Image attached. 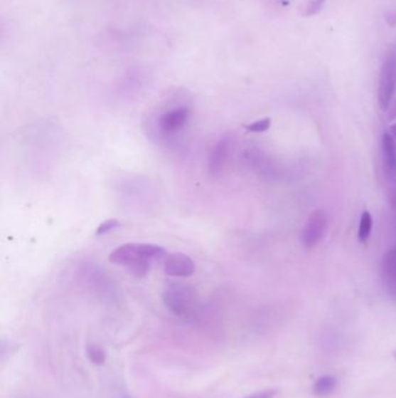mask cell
Returning <instances> with one entry per match:
<instances>
[{
    "label": "cell",
    "mask_w": 396,
    "mask_h": 398,
    "mask_svg": "<svg viewBox=\"0 0 396 398\" xmlns=\"http://www.w3.org/2000/svg\"><path fill=\"white\" fill-rule=\"evenodd\" d=\"M165 249L154 243H124L109 254V261L128 268L137 278H142L149 271L155 260L164 258Z\"/></svg>",
    "instance_id": "1"
},
{
    "label": "cell",
    "mask_w": 396,
    "mask_h": 398,
    "mask_svg": "<svg viewBox=\"0 0 396 398\" xmlns=\"http://www.w3.org/2000/svg\"><path fill=\"white\" fill-rule=\"evenodd\" d=\"M163 302L178 317H188L196 308V293L190 287L170 284L163 293Z\"/></svg>",
    "instance_id": "2"
},
{
    "label": "cell",
    "mask_w": 396,
    "mask_h": 398,
    "mask_svg": "<svg viewBox=\"0 0 396 398\" xmlns=\"http://www.w3.org/2000/svg\"><path fill=\"white\" fill-rule=\"evenodd\" d=\"M396 93V55L388 53L381 64L378 82V103L382 111H387Z\"/></svg>",
    "instance_id": "3"
},
{
    "label": "cell",
    "mask_w": 396,
    "mask_h": 398,
    "mask_svg": "<svg viewBox=\"0 0 396 398\" xmlns=\"http://www.w3.org/2000/svg\"><path fill=\"white\" fill-rule=\"evenodd\" d=\"M329 226V216L323 209H317L308 216L301 231V243L306 248H314L324 239Z\"/></svg>",
    "instance_id": "4"
},
{
    "label": "cell",
    "mask_w": 396,
    "mask_h": 398,
    "mask_svg": "<svg viewBox=\"0 0 396 398\" xmlns=\"http://www.w3.org/2000/svg\"><path fill=\"white\" fill-rule=\"evenodd\" d=\"M164 273L172 278H190L196 273V263L186 254L175 253L165 260Z\"/></svg>",
    "instance_id": "5"
},
{
    "label": "cell",
    "mask_w": 396,
    "mask_h": 398,
    "mask_svg": "<svg viewBox=\"0 0 396 398\" xmlns=\"http://www.w3.org/2000/svg\"><path fill=\"white\" fill-rule=\"evenodd\" d=\"M188 118H190V110L187 108H178L163 113L159 117V126L163 133H176L184 127Z\"/></svg>",
    "instance_id": "6"
},
{
    "label": "cell",
    "mask_w": 396,
    "mask_h": 398,
    "mask_svg": "<svg viewBox=\"0 0 396 398\" xmlns=\"http://www.w3.org/2000/svg\"><path fill=\"white\" fill-rule=\"evenodd\" d=\"M229 147L230 141L227 137H222L213 146L208 157V172L210 175L218 176L225 169L229 157Z\"/></svg>",
    "instance_id": "7"
},
{
    "label": "cell",
    "mask_w": 396,
    "mask_h": 398,
    "mask_svg": "<svg viewBox=\"0 0 396 398\" xmlns=\"http://www.w3.org/2000/svg\"><path fill=\"white\" fill-rule=\"evenodd\" d=\"M381 281L387 293L396 297V248L388 251L382 258Z\"/></svg>",
    "instance_id": "8"
},
{
    "label": "cell",
    "mask_w": 396,
    "mask_h": 398,
    "mask_svg": "<svg viewBox=\"0 0 396 398\" xmlns=\"http://www.w3.org/2000/svg\"><path fill=\"white\" fill-rule=\"evenodd\" d=\"M385 174L390 179L396 177V141L390 132H385L381 139Z\"/></svg>",
    "instance_id": "9"
},
{
    "label": "cell",
    "mask_w": 396,
    "mask_h": 398,
    "mask_svg": "<svg viewBox=\"0 0 396 398\" xmlns=\"http://www.w3.org/2000/svg\"><path fill=\"white\" fill-rule=\"evenodd\" d=\"M337 379L333 375L321 376L313 384V392L317 397H328L336 390Z\"/></svg>",
    "instance_id": "10"
},
{
    "label": "cell",
    "mask_w": 396,
    "mask_h": 398,
    "mask_svg": "<svg viewBox=\"0 0 396 398\" xmlns=\"http://www.w3.org/2000/svg\"><path fill=\"white\" fill-rule=\"evenodd\" d=\"M372 229H373V217H372L370 211L365 210L361 214L358 227V240L361 243H365V242L370 239Z\"/></svg>",
    "instance_id": "11"
},
{
    "label": "cell",
    "mask_w": 396,
    "mask_h": 398,
    "mask_svg": "<svg viewBox=\"0 0 396 398\" xmlns=\"http://www.w3.org/2000/svg\"><path fill=\"white\" fill-rule=\"evenodd\" d=\"M271 124H272L271 118H264L254 121L251 124L245 125V128L251 133H264V132L269 131Z\"/></svg>",
    "instance_id": "12"
},
{
    "label": "cell",
    "mask_w": 396,
    "mask_h": 398,
    "mask_svg": "<svg viewBox=\"0 0 396 398\" xmlns=\"http://www.w3.org/2000/svg\"><path fill=\"white\" fill-rule=\"evenodd\" d=\"M87 357H89L90 361L95 365H102L106 360V353L104 350L95 345L87 347Z\"/></svg>",
    "instance_id": "13"
},
{
    "label": "cell",
    "mask_w": 396,
    "mask_h": 398,
    "mask_svg": "<svg viewBox=\"0 0 396 398\" xmlns=\"http://www.w3.org/2000/svg\"><path fill=\"white\" fill-rule=\"evenodd\" d=\"M120 221L117 219H107L104 221V223L99 225L98 229L95 231V236H104V234H107V233L112 232L113 229H117L120 226Z\"/></svg>",
    "instance_id": "14"
},
{
    "label": "cell",
    "mask_w": 396,
    "mask_h": 398,
    "mask_svg": "<svg viewBox=\"0 0 396 398\" xmlns=\"http://www.w3.org/2000/svg\"><path fill=\"white\" fill-rule=\"evenodd\" d=\"M328 0H308L307 6H306V12L304 16H316L323 9L324 4Z\"/></svg>",
    "instance_id": "15"
},
{
    "label": "cell",
    "mask_w": 396,
    "mask_h": 398,
    "mask_svg": "<svg viewBox=\"0 0 396 398\" xmlns=\"http://www.w3.org/2000/svg\"><path fill=\"white\" fill-rule=\"evenodd\" d=\"M278 394H279L278 389H267V390H263V392H255V394H251V395L242 398H277Z\"/></svg>",
    "instance_id": "16"
},
{
    "label": "cell",
    "mask_w": 396,
    "mask_h": 398,
    "mask_svg": "<svg viewBox=\"0 0 396 398\" xmlns=\"http://www.w3.org/2000/svg\"><path fill=\"white\" fill-rule=\"evenodd\" d=\"M388 112V120L394 121L396 119V99L392 102L390 104V108L387 110Z\"/></svg>",
    "instance_id": "17"
},
{
    "label": "cell",
    "mask_w": 396,
    "mask_h": 398,
    "mask_svg": "<svg viewBox=\"0 0 396 398\" xmlns=\"http://www.w3.org/2000/svg\"><path fill=\"white\" fill-rule=\"evenodd\" d=\"M392 181H393V185H392V194H393V201L394 203H395L396 205V177L394 179H392Z\"/></svg>",
    "instance_id": "18"
},
{
    "label": "cell",
    "mask_w": 396,
    "mask_h": 398,
    "mask_svg": "<svg viewBox=\"0 0 396 398\" xmlns=\"http://www.w3.org/2000/svg\"><path fill=\"white\" fill-rule=\"evenodd\" d=\"M390 133L393 135V137L394 139H395L396 141V122H394V124L390 126Z\"/></svg>",
    "instance_id": "19"
},
{
    "label": "cell",
    "mask_w": 396,
    "mask_h": 398,
    "mask_svg": "<svg viewBox=\"0 0 396 398\" xmlns=\"http://www.w3.org/2000/svg\"><path fill=\"white\" fill-rule=\"evenodd\" d=\"M393 357H394V360L396 361V350H393Z\"/></svg>",
    "instance_id": "20"
}]
</instances>
